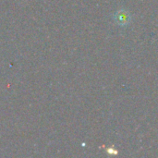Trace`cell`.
Returning <instances> with one entry per match:
<instances>
[{"instance_id":"obj_1","label":"cell","mask_w":158,"mask_h":158,"mask_svg":"<svg viewBox=\"0 0 158 158\" xmlns=\"http://www.w3.org/2000/svg\"><path fill=\"white\" fill-rule=\"evenodd\" d=\"M116 19L119 25L123 26V25H127L129 23V21L131 20V18H130V15L128 12H126L124 10H120L117 13Z\"/></svg>"}]
</instances>
